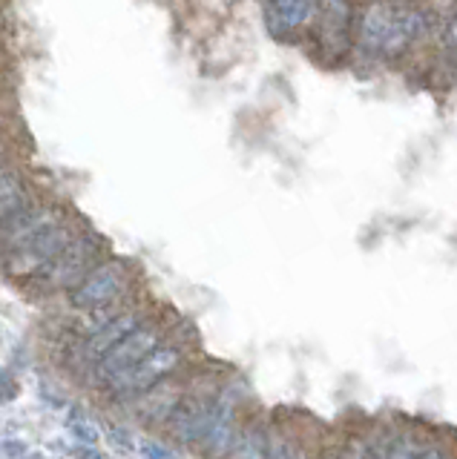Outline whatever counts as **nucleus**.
Returning a JSON list of instances; mask_svg holds the SVG:
<instances>
[{"mask_svg": "<svg viewBox=\"0 0 457 459\" xmlns=\"http://www.w3.org/2000/svg\"><path fill=\"white\" fill-rule=\"evenodd\" d=\"M356 32L368 52L394 57L426 32V14L400 0H374L356 18Z\"/></svg>", "mask_w": 457, "mask_h": 459, "instance_id": "obj_1", "label": "nucleus"}, {"mask_svg": "<svg viewBox=\"0 0 457 459\" xmlns=\"http://www.w3.org/2000/svg\"><path fill=\"white\" fill-rule=\"evenodd\" d=\"M73 230H69L66 219L58 212L55 219H49L35 236H30L23 244H18L15 250L4 253V267L9 279H32L40 270L49 267L58 258L69 241H73Z\"/></svg>", "mask_w": 457, "mask_h": 459, "instance_id": "obj_2", "label": "nucleus"}, {"mask_svg": "<svg viewBox=\"0 0 457 459\" xmlns=\"http://www.w3.org/2000/svg\"><path fill=\"white\" fill-rule=\"evenodd\" d=\"M184 359V348L173 342H162L153 353H147L138 365H133L127 373H121L119 379H112L104 385L101 391L112 402H136L145 394H150L153 387H159L179 370Z\"/></svg>", "mask_w": 457, "mask_h": 459, "instance_id": "obj_3", "label": "nucleus"}, {"mask_svg": "<svg viewBox=\"0 0 457 459\" xmlns=\"http://www.w3.org/2000/svg\"><path fill=\"white\" fill-rule=\"evenodd\" d=\"M98 253H101V238L92 233H81L69 241V247L55 258L49 267H44L38 276H32V284L44 293L75 290L95 267Z\"/></svg>", "mask_w": 457, "mask_h": 459, "instance_id": "obj_4", "label": "nucleus"}, {"mask_svg": "<svg viewBox=\"0 0 457 459\" xmlns=\"http://www.w3.org/2000/svg\"><path fill=\"white\" fill-rule=\"evenodd\" d=\"M130 284H133V276L124 262H119V258L101 262L90 270V276L83 279L75 290H69V305L81 313L121 305L127 293H130Z\"/></svg>", "mask_w": 457, "mask_h": 459, "instance_id": "obj_5", "label": "nucleus"}, {"mask_svg": "<svg viewBox=\"0 0 457 459\" xmlns=\"http://www.w3.org/2000/svg\"><path fill=\"white\" fill-rule=\"evenodd\" d=\"M162 342H164V327L153 319H145L130 336H124L116 348L90 370L87 382H92L95 387L110 385L112 379H119L121 373H127L133 365H138L147 353H153Z\"/></svg>", "mask_w": 457, "mask_h": 459, "instance_id": "obj_6", "label": "nucleus"}, {"mask_svg": "<svg viewBox=\"0 0 457 459\" xmlns=\"http://www.w3.org/2000/svg\"><path fill=\"white\" fill-rule=\"evenodd\" d=\"M239 428L242 425H239L236 399L227 391L213 394L207 402V411L202 416V428H198V439L193 448L207 459H227L239 437Z\"/></svg>", "mask_w": 457, "mask_h": 459, "instance_id": "obj_7", "label": "nucleus"}, {"mask_svg": "<svg viewBox=\"0 0 457 459\" xmlns=\"http://www.w3.org/2000/svg\"><path fill=\"white\" fill-rule=\"evenodd\" d=\"M145 319H147V316L141 310L124 307L121 313H116L110 322H104L98 330H92V333H87V336H81L78 348H73V353H69V365H73L75 370H92L124 336H130Z\"/></svg>", "mask_w": 457, "mask_h": 459, "instance_id": "obj_8", "label": "nucleus"}, {"mask_svg": "<svg viewBox=\"0 0 457 459\" xmlns=\"http://www.w3.org/2000/svg\"><path fill=\"white\" fill-rule=\"evenodd\" d=\"M210 396L213 394H184L181 402L173 408V413H170V420H167L170 437L193 448L196 439H198V428H202V416L207 411Z\"/></svg>", "mask_w": 457, "mask_h": 459, "instance_id": "obj_9", "label": "nucleus"}, {"mask_svg": "<svg viewBox=\"0 0 457 459\" xmlns=\"http://www.w3.org/2000/svg\"><path fill=\"white\" fill-rule=\"evenodd\" d=\"M317 14V0H270L268 4V18H270V32H291L311 23Z\"/></svg>", "mask_w": 457, "mask_h": 459, "instance_id": "obj_10", "label": "nucleus"}, {"mask_svg": "<svg viewBox=\"0 0 457 459\" xmlns=\"http://www.w3.org/2000/svg\"><path fill=\"white\" fill-rule=\"evenodd\" d=\"M320 21L328 43L348 47V29H351V4L348 0H320Z\"/></svg>", "mask_w": 457, "mask_h": 459, "instance_id": "obj_11", "label": "nucleus"}, {"mask_svg": "<svg viewBox=\"0 0 457 459\" xmlns=\"http://www.w3.org/2000/svg\"><path fill=\"white\" fill-rule=\"evenodd\" d=\"M270 451V428L262 420H253L239 428V437L227 459H268Z\"/></svg>", "mask_w": 457, "mask_h": 459, "instance_id": "obj_12", "label": "nucleus"}, {"mask_svg": "<svg viewBox=\"0 0 457 459\" xmlns=\"http://www.w3.org/2000/svg\"><path fill=\"white\" fill-rule=\"evenodd\" d=\"M0 210H4V221H12L32 210V195L26 190L23 178L15 169H4V184H0Z\"/></svg>", "mask_w": 457, "mask_h": 459, "instance_id": "obj_13", "label": "nucleus"}, {"mask_svg": "<svg viewBox=\"0 0 457 459\" xmlns=\"http://www.w3.org/2000/svg\"><path fill=\"white\" fill-rule=\"evenodd\" d=\"M170 382V379H167ZM167 382H162L159 387H153L150 394L141 396V420H145L147 425H155V422H167L170 413H173V408L181 402L184 394H167Z\"/></svg>", "mask_w": 457, "mask_h": 459, "instance_id": "obj_14", "label": "nucleus"}, {"mask_svg": "<svg viewBox=\"0 0 457 459\" xmlns=\"http://www.w3.org/2000/svg\"><path fill=\"white\" fill-rule=\"evenodd\" d=\"M394 439H397V430L377 428L356 442L351 448V454H346V459H389Z\"/></svg>", "mask_w": 457, "mask_h": 459, "instance_id": "obj_15", "label": "nucleus"}, {"mask_svg": "<svg viewBox=\"0 0 457 459\" xmlns=\"http://www.w3.org/2000/svg\"><path fill=\"white\" fill-rule=\"evenodd\" d=\"M66 430L73 434L81 445H95L98 442V430L95 425L90 422V416H83L78 411H69L66 416Z\"/></svg>", "mask_w": 457, "mask_h": 459, "instance_id": "obj_16", "label": "nucleus"}, {"mask_svg": "<svg viewBox=\"0 0 457 459\" xmlns=\"http://www.w3.org/2000/svg\"><path fill=\"white\" fill-rule=\"evenodd\" d=\"M299 445L285 434V430L274 428L270 430V451H268V459H299Z\"/></svg>", "mask_w": 457, "mask_h": 459, "instance_id": "obj_17", "label": "nucleus"}, {"mask_svg": "<svg viewBox=\"0 0 457 459\" xmlns=\"http://www.w3.org/2000/svg\"><path fill=\"white\" fill-rule=\"evenodd\" d=\"M423 448H426V445L420 442L417 434H397L389 459H417Z\"/></svg>", "mask_w": 457, "mask_h": 459, "instance_id": "obj_18", "label": "nucleus"}, {"mask_svg": "<svg viewBox=\"0 0 457 459\" xmlns=\"http://www.w3.org/2000/svg\"><path fill=\"white\" fill-rule=\"evenodd\" d=\"M443 52L457 66V14H452L449 23L443 26Z\"/></svg>", "mask_w": 457, "mask_h": 459, "instance_id": "obj_19", "label": "nucleus"}, {"mask_svg": "<svg viewBox=\"0 0 457 459\" xmlns=\"http://www.w3.org/2000/svg\"><path fill=\"white\" fill-rule=\"evenodd\" d=\"M141 456L145 459H176V454L167 448V445L155 442V439H145L141 442Z\"/></svg>", "mask_w": 457, "mask_h": 459, "instance_id": "obj_20", "label": "nucleus"}, {"mask_svg": "<svg viewBox=\"0 0 457 459\" xmlns=\"http://www.w3.org/2000/svg\"><path fill=\"white\" fill-rule=\"evenodd\" d=\"M417 459H452V456H449L446 448H443V445H426Z\"/></svg>", "mask_w": 457, "mask_h": 459, "instance_id": "obj_21", "label": "nucleus"}, {"mask_svg": "<svg viewBox=\"0 0 457 459\" xmlns=\"http://www.w3.org/2000/svg\"><path fill=\"white\" fill-rule=\"evenodd\" d=\"M78 459H107V456L101 451H95V445H83L78 451Z\"/></svg>", "mask_w": 457, "mask_h": 459, "instance_id": "obj_22", "label": "nucleus"}, {"mask_svg": "<svg viewBox=\"0 0 457 459\" xmlns=\"http://www.w3.org/2000/svg\"><path fill=\"white\" fill-rule=\"evenodd\" d=\"M4 399L12 402L15 399V385H12V377H9V370L4 373Z\"/></svg>", "mask_w": 457, "mask_h": 459, "instance_id": "obj_23", "label": "nucleus"}, {"mask_svg": "<svg viewBox=\"0 0 457 459\" xmlns=\"http://www.w3.org/2000/svg\"><path fill=\"white\" fill-rule=\"evenodd\" d=\"M21 459H44V456H40V454H23Z\"/></svg>", "mask_w": 457, "mask_h": 459, "instance_id": "obj_24", "label": "nucleus"}, {"mask_svg": "<svg viewBox=\"0 0 457 459\" xmlns=\"http://www.w3.org/2000/svg\"><path fill=\"white\" fill-rule=\"evenodd\" d=\"M325 459H346V454H328Z\"/></svg>", "mask_w": 457, "mask_h": 459, "instance_id": "obj_25", "label": "nucleus"}]
</instances>
